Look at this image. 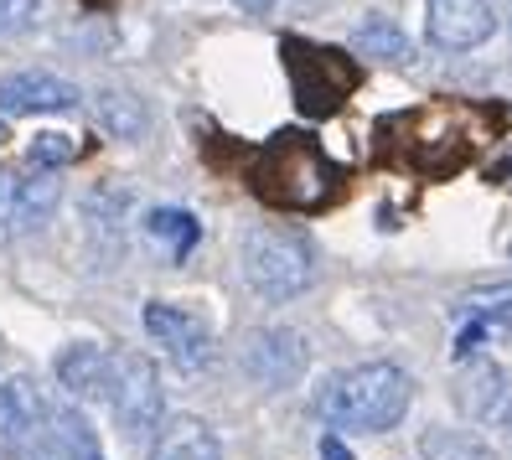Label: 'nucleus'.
Wrapping results in <instances>:
<instances>
[{"instance_id": "nucleus-10", "label": "nucleus", "mask_w": 512, "mask_h": 460, "mask_svg": "<svg viewBox=\"0 0 512 460\" xmlns=\"http://www.w3.org/2000/svg\"><path fill=\"white\" fill-rule=\"evenodd\" d=\"M47 404H42V393L37 383L26 378V373H11V378H0V455H26L37 445L42 435V424H47Z\"/></svg>"}, {"instance_id": "nucleus-18", "label": "nucleus", "mask_w": 512, "mask_h": 460, "mask_svg": "<svg viewBox=\"0 0 512 460\" xmlns=\"http://www.w3.org/2000/svg\"><path fill=\"white\" fill-rule=\"evenodd\" d=\"M94 114H99V125L114 135V140H140L145 135V104L135 94H125V88H104V94L94 99Z\"/></svg>"}, {"instance_id": "nucleus-5", "label": "nucleus", "mask_w": 512, "mask_h": 460, "mask_svg": "<svg viewBox=\"0 0 512 460\" xmlns=\"http://www.w3.org/2000/svg\"><path fill=\"white\" fill-rule=\"evenodd\" d=\"M57 202H63V181H57L52 171L0 166V243L52 223Z\"/></svg>"}, {"instance_id": "nucleus-20", "label": "nucleus", "mask_w": 512, "mask_h": 460, "mask_svg": "<svg viewBox=\"0 0 512 460\" xmlns=\"http://www.w3.org/2000/svg\"><path fill=\"white\" fill-rule=\"evenodd\" d=\"M461 305L471 311V321H476V326H502V331H512V280L476 285Z\"/></svg>"}, {"instance_id": "nucleus-21", "label": "nucleus", "mask_w": 512, "mask_h": 460, "mask_svg": "<svg viewBox=\"0 0 512 460\" xmlns=\"http://www.w3.org/2000/svg\"><path fill=\"white\" fill-rule=\"evenodd\" d=\"M26 161H32V171H63V166H73L78 161V140L73 135H63V130H42L32 145H26Z\"/></svg>"}, {"instance_id": "nucleus-9", "label": "nucleus", "mask_w": 512, "mask_h": 460, "mask_svg": "<svg viewBox=\"0 0 512 460\" xmlns=\"http://www.w3.org/2000/svg\"><path fill=\"white\" fill-rule=\"evenodd\" d=\"M497 32L492 0H425V37L440 52H471Z\"/></svg>"}, {"instance_id": "nucleus-23", "label": "nucleus", "mask_w": 512, "mask_h": 460, "mask_svg": "<svg viewBox=\"0 0 512 460\" xmlns=\"http://www.w3.org/2000/svg\"><path fill=\"white\" fill-rule=\"evenodd\" d=\"M321 460H352L347 440H342V435H326V440H321Z\"/></svg>"}, {"instance_id": "nucleus-17", "label": "nucleus", "mask_w": 512, "mask_h": 460, "mask_svg": "<svg viewBox=\"0 0 512 460\" xmlns=\"http://www.w3.org/2000/svg\"><path fill=\"white\" fill-rule=\"evenodd\" d=\"M145 233L156 238V243H166V254H171L176 264H182V259H187V254L197 249V238H202V223L192 218L187 207H156V212H150V218H145Z\"/></svg>"}, {"instance_id": "nucleus-19", "label": "nucleus", "mask_w": 512, "mask_h": 460, "mask_svg": "<svg viewBox=\"0 0 512 460\" xmlns=\"http://www.w3.org/2000/svg\"><path fill=\"white\" fill-rule=\"evenodd\" d=\"M352 47L363 52V57H383V63H399V68L414 57L409 37H404V32H399V26L388 21V16H368V21L352 32Z\"/></svg>"}, {"instance_id": "nucleus-1", "label": "nucleus", "mask_w": 512, "mask_h": 460, "mask_svg": "<svg viewBox=\"0 0 512 460\" xmlns=\"http://www.w3.org/2000/svg\"><path fill=\"white\" fill-rule=\"evenodd\" d=\"M414 383L399 362H357L347 373H331L316 393V414L331 429H352V435H383L409 414Z\"/></svg>"}, {"instance_id": "nucleus-11", "label": "nucleus", "mask_w": 512, "mask_h": 460, "mask_svg": "<svg viewBox=\"0 0 512 460\" xmlns=\"http://www.w3.org/2000/svg\"><path fill=\"white\" fill-rule=\"evenodd\" d=\"M78 104H83L78 83L57 78V73H6L0 78V114H68Z\"/></svg>"}, {"instance_id": "nucleus-2", "label": "nucleus", "mask_w": 512, "mask_h": 460, "mask_svg": "<svg viewBox=\"0 0 512 460\" xmlns=\"http://www.w3.org/2000/svg\"><path fill=\"white\" fill-rule=\"evenodd\" d=\"M337 166L326 161V150L311 140V135H275L264 150H259V161H254V192L264 202H275V207H295V212H311L321 202H331V192H337Z\"/></svg>"}, {"instance_id": "nucleus-13", "label": "nucleus", "mask_w": 512, "mask_h": 460, "mask_svg": "<svg viewBox=\"0 0 512 460\" xmlns=\"http://www.w3.org/2000/svg\"><path fill=\"white\" fill-rule=\"evenodd\" d=\"M150 460H223V445L213 424L197 414H166L161 429L150 435Z\"/></svg>"}, {"instance_id": "nucleus-12", "label": "nucleus", "mask_w": 512, "mask_h": 460, "mask_svg": "<svg viewBox=\"0 0 512 460\" xmlns=\"http://www.w3.org/2000/svg\"><path fill=\"white\" fill-rule=\"evenodd\" d=\"M32 460H104L99 429L88 424L78 409H52L37 445H32Z\"/></svg>"}, {"instance_id": "nucleus-14", "label": "nucleus", "mask_w": 512, "mask_h": 460, "mask_svg": "<svg viewBox=\"0 0 512 460\" xmlns=\"http://www.w3.org/2000/svg\"><path fill=\"white\" fill-rule=\"evenodd\" d=\"M461 404L471 409V419L502 429V435L512 440V378L502 373V367L476 362L471 378H466V388H461Z\"/></svg>"}, {"instance_id": "nucleus-4", "label": "nucleus", "mask_w": 512, "mask_h": 460, "mask_svg": "<svg viewBox=\"0 0 512 460\" xmlns=\"http://www.w3.org/2000/svg\"><path fill=\"white\" fill-rule=\"evenodd\" d=\"M109 414L114 424L125 429L130 440H145L156 435L161 419H166V388H161V373L145 352H114L109 362Z\"/></svg>"}, {"instance_id": "nucleus-26", "label": "nucleus", "mask_w": 512, "mask_h": 460, "mask_svg": "<svg viewBox=\"0 0 512 460\" xmlns=\"http://www.w3.org/2000/svg\"><path fill=\"white\" fill-rule=\"evenodd\" d=\"M88 6H94V0H88ZM99 6H109V0H99Z\"/></svg>"}, {"instance_id": "nucleus-7", "label": "nucleus", "mask_w": 512, "mask_h": 460, "mask_svg": "<svg viewBox=\"0 0 512 460\" xmlns=\"http://www.w3.org/2000/svg\"><path fill=\"white\" fill-rule=\"evenodd\" d=\"M306 362H311V347L295 326H254L244 336V347H238V367L259 388H295Z\"/></svg>"}, {"instance_id": "nucleus-8", "label": "nucleus", "mask_w": 512, "mask_h": 460, "mask_svg": "<svg viewBox=\"0 0 512 460\" xmlns=\"http://www.w3.org/2000/svg\"><path fill=\"white\" fill-rule=\"evenodd\" d=\"M285 52H290V78H295L300 109H311V114H331V109L342 104V94L352 88V68L342 63L337 52H321V47L285 42Z\"/></svg>"}, {"instance_id": "nucleus-15", "label": "nucleus", "mask_w": 512, "mask_h": 460, "mask_svg": "<svg viewBox=\"0 0 512 460\" xmlns=\"http://www.w3.org/2000/svg\"><path fill=\"white\" fill-rule=\"evenodd\" d=\"M109 362H114V352H104L94 342H73L57 352L52 373L73 398H104L109 393Z\"/></svg>"}, {"instance_id": "nucleus-3", "label": "nucleus", "mask_w": 512, "mask_h": 460, "mask_svg": "<svg viewBox=\"0 0 512 460\" xmlns=\"http://www.w3.org/2000/svg\"><path fill=\"white\" fill-rule=\"evenodd\" d=\"M238 264H244L249 290L264 295V300H275V305L306 295L311 280H316V249L300 233H290V228H254L244 238Z\"/></svg>"}, {"instance_id": "nucleus-6", "label": "nucleus", "mask_w": 512, "mask_h": 460, "mask_svg": "<svg viewBox=\"0 0 512 460\" xmlns=\"http://www.w3.org/2000/svg\"><path fill=\"white\" fill-rule=\"evenodd\" d=\"M145 336L156 342L171 367H182V373H202L207 362H213V331H207V321L197 311H187V305L176 300H145Z\"/></svg>"}, {"instance_id": "nucleus-22", "label": "nucleus", "mask_w": 512, "mask_h": 460, "mask_svg": "<svg viewBox=\"0 0 512 460\" xmlns=\"http://www.w3.org/2000/svg\"><path fill=\"white\" fill-rule=\"evenodd\" d=\"M37 16H42V0H0V42L32 32Z\"/></svg>"}, {"instance_id": "nucleus-24", "label": "nucleus", "mask_w": 512, "mask_h": 460, "mask_svg": "<svg viewBox=\"0 0 512 460\" xmlns=\"http://www.w3.org/2000/svg\"><path fill=\"white\" fill-rule=\"evenodd\" d=\"M233 6H238V11H244V16H264V11H275V6H280V0H233Z\"/></svg>"}, {"instance_id": "nucleus-25", "label": "nucleus", "mask_w": 512, "mask_h": 460, "mask_svg": "<svg viewBox=\"0 0 512 460\" xmlns=\"http://www.w3.org/2000/svg\"><path fill=\"white\" fill-rule=\"evenodd\" d=\"M0 140H6V119H0Z\"/></svg>"}, {"instance_id": "nucleus-16", "label": "nucleus", "mask_w": 512, "mask_h": 460, "mask_svg": "<svg viewBox=\"0 0 512 460\" xmlns=\"http://www.w3.org/2000/svg\"><path fill=\"white\" fill-rule=\"evenodd\" d=\"M419 455H425V460H497L487 435H476V429H456V424H430L425 435H419Z\"/></svg>"}]
</instances>
